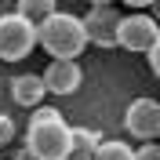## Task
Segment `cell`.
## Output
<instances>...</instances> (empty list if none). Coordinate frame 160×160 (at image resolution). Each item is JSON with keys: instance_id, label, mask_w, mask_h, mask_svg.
I'll list each match as a JSON object with an SVG mask.
<instances>
[{"instance_id": "cell-14", "label": "cell", "mask_w": 160, "mask_h": 160, "mask_svg": "<svg viewBox=\"0 0 160 160\" xmlns=\"http://www.w3.org/2000/svg\"><path fill=\"white\" fill-rule=\"evenodd\" d=\"M146 58H149V69H153V77H160V44L146 51Z\"/></svg>"}, {"instance_id": "cell-11", "label": "cell", "mask_w": 160, "mask_h": 160, "mask_svg": "<svg viewBox=\"0 0 160 160\" xmlns=\"http://www.w3.org/2000/svg\"><path fill=\"white\" fill-rule=\"evenodd\" d=\"M91 160H135V149L120 138H109V142H98V149Z\"/></svg>"}, {"instance_id": "cell-3", "label": "cell", "mask_w": 160, "mask_h": 160, "mask_svg": "<svg viewBox=\"0 0 160 160\" xmlns=\"http://www.w3.org/2000/svg\"><path fill=\"white\" fill-rule=\"evenodd\" d=\"M160 44V26L149 11H131V15H120L117 26V48L131 51V55H146L149 48Z\"/></svg>"}, {"instance_id": "cell-13", "label": "cell", "mask_w": 160, "mask_h": 160, "mask_svg": "<svg viewBox=\"0 0 160 160\" xmlns=\"http://www.w3.org/2000/svg\"><path fill=\"white\" fill-rule=\"evenodd\" d=\"M135 160H160V146L157 142H142L135 149Z\"/></svg>"}, {"instance_id": "cell-15", "label": "cell", "mask_w": 160, "mask_h": 160, "mask_svg": "<svg viewBox=\"0 0 160 160\" xmlns=\"http://www.w3.org/2000/svg\"><path fill=\"white\" fill-rule=\"evenodd\" d=\"M18 160H33V157H29V149H26V146H22V149H18Z\"/></svg>"}, {"instance_id": "cell-2", "label": "cell", "mask_w": 160, "mask_h": 160, "mask_svg": "<svg viewBox=\"0 0 160 160\" xmlns=\"http://www.w3.org/2000/svg\"><path fill=\"white\" fill-rule=\"evenodd\" d=\"M37 44L51 55V62H77L88 51V37L80 26V15L69 11H55L51 18L37 26Z\"/></svg>"}, {"instance_id": "cell-8", "label": "cell", "mask_w": 160, "mask_h": 160, "mask_svg": "<svg viewBox=\"0 0 160 160\" xmlns=\"http://www.w3.org/2000/svg\"><path fill=\"white\" fill-rule=\"evenodd\" d=\"M44 80H40V73H22V77H11V98H15V106H33V109H40V102H44Z\"/></svg>"}, {"instance_id": "cell-7", "label": "cell", "mask_w": 160, "mask_h": 160, "mask_svg": "<svg viewBox=\"0 0 160 160\" xmlns=\"http://www.w3.org/2000/svg\"><path fill=\"white\" fill-rule=\"evenodd\" d=\"M44 80V91L48 95H73V91L84 84V69L77 62H51L48 69L40 73Z\"/></svg>"}, {"instance_id": "cell-5", "label": "cell", "mask_w": 160, "mask_h": 160, "mask_svg": "<svg viewBox=\"0 0 160 160\" xmlns=\"http://www.w3.org/2000/svg\"><path fill=\"white\" fill-rule=\"evenodd\" d=\"M124 131L138 142H157V135H160V102L149 98V95L135 98L124 109Z\"/></svg>"}, {"instance_id": "cell-6", "label": "cell", "mask_w": 160, "mask_h": 160, "mask_svg": "<svg viewBox=\"0 0 160 160\" xmlns=\"http://www.w3.org/2000/svg\"><path fill=\"white\" fill-rule=\"evenodd\" d=\"M84 37L95 48H117V26H120V11L113 4H91L88 15L80 18Z\"/></svg>"}, {"instance_id": "cell-10", "label": "cell", "mask_w": 160, "mask_h": 160, "mask_svg": "<svg viewBox=\"0 0 160 160\" xmlns=\"http://www.w3.org/2000/svg\"><path fill=\"white\" fill-rule=\"evenodd\" d=\"M55 11H58V8H55V0H18L15 15H22L29 26H40V22H44V18H51Z\"/></svg>"}, {"instance_id": "cell-4", "label": "cell", "mask_w": 160, "mask_h": 160, "mask_svg": "<svg viewBox=\"0 0 160 160\" xmlns=\"http://www.w3.org/2000/svg\"><path fill=\"white\" fill-rule=\"evenodd\" d=\"M37 48V26L22 15H0V62H22Z\"/></svg>"}, {"instance_id": "cell-12", "label": "cell", "mask_w": 160, "mask_h": 160, "mask_svg": "<svg viewBox=\"0 0 160 160\" xmlns=\"http://www.w3.org/2000/svg\"><path fill=\"white\" fill-rule=\"evenodd\" d=\"M8 142H15V120L0 113V146H8Z\"/></svg>"}, {"instance_id": "cell-1", "label": "cell", "mask_w": 160, "mask_h": 160, "mask_svg": "<svg viewBox=\"0 0 160 160\" xmlns=\"http://www.w3.org/2000/svg\"><path fill=\"white\" fill-rule=\"evenodd\" d=\"M26 149L33 160H66L69 157V124L55 106L33 109L26 128Z\"/></svg>"}, {"instance_id": "cell-9", "label": "cell", "mask_w": 160, "mask_h": 160, "mask_svg": "<svg viewBox=\"0 0 160 160\" xmlns=\"http://www.w3.org/2000/svg\"><path fill=\"white\" fill-rule=\"evenodd\" d=\"M98 135L91 128H69V157L66 160H91L95 149H98Z\"/></svg>"}]
</instances>
